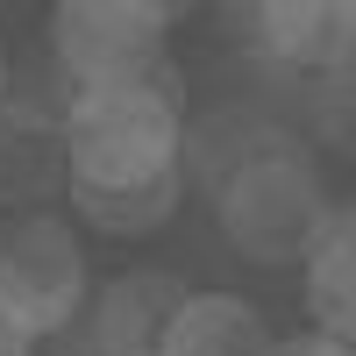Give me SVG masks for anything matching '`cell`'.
Instances as JSON below:
<instances>
[{
  "instance_id": "cell-1",
  "label": "cell",
  "mask_w": 356,
  "mask_h": 356,
  "mask_svg": "<svg viewBox=\"0 0 356 356\" xmlns=\"http://www.w3.org/2000/svg\"><path fill=\"white\" fill-rule=\"evenodd\" d=\"M186 157V100L178 79H143V86H100L79 93L65 122V193H143L164 186Z\"/></svg>"
},
{
  "instance_id": "cell-2",
  "label": "cell",
  "mask_w": 356,
  "mask_h": 356,
  "mask_svg": "<svg viewBox=\"0 0 356 356\" xmlns=\"http://www.w3.org/2000/svg\"><path fill=\"white\" fill-rule=\"evenodd\" d=\"M328 214H335L328 178H321V164L292 136H271L214 193V221L228 235V250L250 257V264H264V271H292V264H307L314 243H321V228H328Z\"/></svg>"
},
{
  "instance_id": "cell-3",
  "label": "cell",
  "mask_w": 356,
  "mask_h": 356,
  "mask_svg": "<svg viewBox=\"0 0 356 356\" xmlns=\"http://www.w3.org/2000/svg\"><path fill=\"white\" fill-rule=\"evenodd\" d=\"M93 300V264L65 214H0V314L22 321L36 342L72 335Z\"/></svg>"
},
{
  "instance_id": "cell-4",
  "label": "cell",
  "mask_w": 356,
  "mask_h": 356,
  "mask_svg": "<svg viewBox=\"0 0 356 356\" xmlns=\"http://www.w3.org/2000/svg\"><path fill=\"white\" fill-rule=\"evenodd\" d=\"M164 36H171V8H157V0H65V8H50L43 50L72 72L79 93H100V86L164 79Z\"/></svg>"
},
{
  "instance_id": "cell-5",
  "label": "cell",
  "mask_w": 356,
  "mask_h": 356,
  "mask_svg": "<svg viewBox=\"0 0 356 356\" xmlns=\"http://www.w3.org/2000/svg\"><path fill=\"white\" fill-rule=\"evenodd\" d=\"M186 292L193 285H178L171 271H122L93 285V300L79 314V349L86 356H157Z\"/></svg>"
},
{
  "instance_id": "cell-6",
  "label": "cell",
  "mask_w": 356,
  "mask_h": 356,
  "mask_svg": "<svg viewBox=\"0 0 356 356\" xmlns=\"http://www.w3.org/2000/svg\"><path fill=\"white\" fill-rule=\"evenodd\" d=\"M250 50L278 72H300V79H321V72H342L356 57V8H335V0H271V8L250 15Z\"/></svg>"
},
{
  "instance_id": "cell-7",
  "label": "cell",
  "mask_w": 356,
  "mask_h": 356,
  "mask_svg": "<svg viewBox=\"0 0 356 356\" xmlns=\"http://www.w3.org/2000/svg\"><path fill=\"white\" fill-rule=\"evenodd\" d=\"M271 321H264L257 300L243 292H186L164 328V349L157 356H271Z\"/></svg>"
},
{
  "instance_id": "cell-8",
  "label": "cell",
  "mask_w": 356,
  "mask_h": 356,
  "mask_svg": "<svg viewBox=\"0 0 356 356\" xmlns=\"http://www.w3.org/2000/svg\"><path fill=\"white\" fill-rule=\"evenodd\" d=\"M300 271H307V321L356 349V207L328 214V228H321V243Z\"/></svg>"
},
{
  "instance_id": "cell-9",
  "label": "cell",
  "mask_w": 356,
  "mask_h": 356,
  "mask_svg": "<svg viewBox=\"0 0 356 356\" xmlns=\"http://www.w3.org/2000/svg\"><path fill=\"white\" fill-rule=\"evenodd\" d=\"M271 136H278V129L257 122L250 107H207V114H186V157H178V171H186V186H200L207 200H214V193H221Z\"/></svg>"
},
{
  "instance_id": "cell-10",
  "label": "cell",
  "mask_w": 356,
  "mask_h": 356,
  "mask_svg": "<svg viewBox=\"0 0 356 356\" xmlns=\"http://www.w3.org/2000/svg\"><path fill=\"white\" fill-rule=\"evenodd\" d=\"M72 107H79V86H72V72L57 65L50 50L15 57V86H8V107H0V122H15V129H29V136L65 143Z\"/></svg>"
},
{
  "instance_id": "cell-11",
  "label": "cell",
  "mask_w": 356,
  "mask_h": 356,
  "mask_svg": "<svg viewBox=\"0 0 356 356\" xmlns=\"http://www.w3.org/2000/svg\"><path fill=\"white\" fill-rule=\"evenodd\" d=\"M57 186H72L65 178V143L0 122V214H36Z\"/></svg>"
},
{
  "instance_id": "cell-12",
  "label": "cell",
  "mask_w": 356,
  "mask_h": 356,
  "mask_svg": "<svg viewBox=\"0 0 356 356\" xmlns=\"http://www.w3.org/2000/svg\"><path fill=\"white\" fill-rule=\"evenodd\" d=\"M178 200H186V178H164V186H143V193H72V214L129 243V235H157L178 214Z\"/></svg>"
},
{
  "instance_id": "cell-13",
  "label": "cell",
  "mask_w": 356,
  "mask_h": 356,
  "mask_svg": "<svg viewBox=\"0 0 356 356\" xmlns=\"http://www.w3.org/2000/svg\"><path fill=\"white\" fill-rule=\"evenodd\" d=\"M271 356H356V349L335 342V335H321V328H292V335L271 342Z\"/></svg>"
},
{
  "instance_id": "cell-14",
  "label": "cell",
  "mask_w": 356,
  "mask_h": 356,
  "mask_svg": "<svg viewBox=\"0 0 356 356\" xmlns=\"http://www.w3.org/2000/svg\"><path fill=\"white\" fill-rule=\"evenodd\" d=\"M0 356H36V335L22 321H8V314H0Z\"/></svg>"
},
{
  "instance_id": "cell-15",
  "label": "cell",
  "mask_w": 356,
  "mask_h": 356,
  "mask_svg": "<svg viewBox=\"0 0 356 356\" xmlns=\"http://www.w3.org/2000/svg\"><path fill=\"white\" fill-rule=\"evenodd\" d=\"M8 86H15V50L0 43V107H8Z\"/></svg>"
}]
</instances>
